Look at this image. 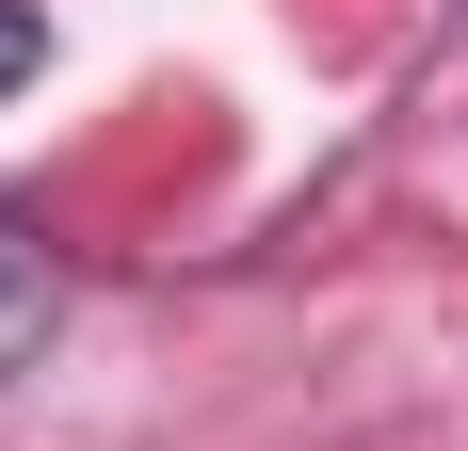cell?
<instances>
[{
	"mask_svg": "<svg viewBox=\"0 0 468 451\" xmlns=\"http://www.w3.org/2000/svg\"><path fill=\"white\" fill-rule=\"evenodd\" d=\"M48 322H65V258H48V226L0 210V387L48 355Z\"/></svg>",
	"mask_w": 468,
	"mask_h": 451,
	"instance_id": "obj_1",
	"label": "cell"
},
{
	"mask_svg": "<svg viewBox=\"0 0 468 451\" xmlns=\"http://www.w3.org/2000/svg\"><path fill=\"white\" fill-rule=\"evenodd\" d=\"M33 65H48V16H33V0H0V97L33 81Z\"/></svg>",
	"mask_w": 468,
	"mask_h": 451,
	"instance_id": "obj_2",
	"label": "cell"
}]
</instances>
